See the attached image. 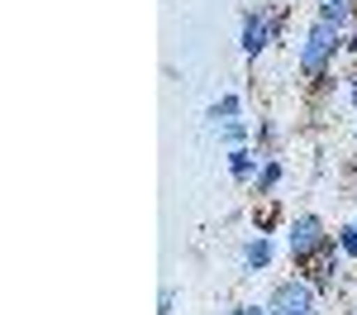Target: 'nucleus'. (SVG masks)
I'll use <instances>...</instances> for the list:
<instances>
[{
    "mask_svg": "<svg viewBox=\"0 0 357 315\" xmlns=\"http://www.w3.org/2000/svg\"><path fill=\"white\" fill-rule=\"evenodd\" d=\"M243 263H248V268H267V263H272V244H267L262 234H257V239H248Z\"/></svg>",
    "mask_w": 357,
    "mask_h": 315,
    "instance_id": "nucleus-8",
    "label": "nucleus"
},
{
    "mask_svg": "<svg viewBox=\"0 0 357 315\" xmlns=\"http://www.w3.org/2000/svg\"><path fill=\"white\" fill-rule=\"evenodd\" d=\"M286 244H291V258H296V263L314 258L319 249H329L324 220H319V215H301V220H291V229H286Z\"/></svg>",
    "mask_w": 357,
    "mask_h": 315,
    "instance_id": "nucleus-2",
    "label": "nucleus"
},
{
    "mask_svg": "<svg viewBox=\"0 0 357 315\" xmlns=\"http://www.w3.org/2000/svg\"><path fill=\"white\" fill-rule=\"evenodd\" d=\"M338 249L348 258H357V225H348V229H338Z\"/></svg>",
    "mask_w": 357,
    "mask_h": 315,
    "instance_id": "nucleus-11",
    "label": "nucleus"
},
{
    "mask_svg": "<svg viewBox=\"0 0 357 315\" xmlns=\"http://www.w3.org/2000/svg\"><path fill=\"white\" fill-rule=\"evenodd\" d=\"M338 48H343V34L329 29L324 20H314L310 34H305V43H301V72L305 77H324V67L338 57Z\"/></svg>",
    "mask_w": 357,
    "mask_h": 315,
    "instance_id": "nucleus-1",
    "label": "nucleus"
},
{
    "mask_svg": "<svg viewBox=\"0 0 357 315\" xmlns=\"http://www.w3.org/2000/svg\"><path fill=\"white\" fill-rule=\"evenodd\" d=\"M276 182H281V163H267V168L257 172V196H267Z\"/></svg>",
    "mask_w": 357,
    "mask_h": 315,
    "instance_id": "nucleus-9",
    "label": "nucleus"
},
{
    "mask_svg": "<svg viewBox=\"0 0 357 315\" xmlns=\"http://www.w3.org/2000/svg\"><path fill=\"white\" fill-rule=\"evenodd\" d=\"M238 315H267V306H238Z\"/></svg>",
    "mask_w": 357,
    "mask_h": 315,
    "instance_id": "nucleus-13",
    "label": "nucleus"
},
{
    "mask_svg": "<svg viewBox=\"0 0 357 315\" xmlns=\"http://www.w3.org/2000/svg\"><path fill=\"white\" fill-rule=\"evenodd\" d=\"M229 172H234L238 182H248V177L257 172V153H248V148H234V153H229Z\"/></svg>",
    "mask_w": 357,
    "mask_h": 315,
    "instance_id": "nucleus-7",
    "label": "nucleus"
},
{
    "mask_svg": "<svg viewBox=\"0 0 357 315\" xmlns=\"http://www.w3.org/2000/svg\"><path fill=\"white\" fill-rule=\"evenodd\" d=\"M319 20L329 29H338V34H348V24H353V0H324L319 5Z\"/></svg>",
    "mask_w": 357,
    "mask_h": 315,
    "instance_id": "nucleus-5",
    "label": "nucleus"
},
{
    "mask_svg": "<svg viewBox=\"0 0 357 315\" xmlns=\"http://www.w3.org/2000/svg\"><path fill=\"white\" fill-rule=\"evenodd\" d=\"M281 24V15L276 10H257V15H248L243 20V53L248 57H257L267 43H272V29Z\"/></svg>",
    "mask_w": 357,
    "mask_h": 315,
    "instance_id": "nucleus-4",
    "label": "nucleus"
},
{
    "mask_svg": "<svg viewBox=\"0 0 357 315\" xmlns=\"http://www.w3.org/2000/svg\"><path fill=\"white\" fill-rule=\"evenodd\" d=\"M172 306H176V291H172V286H162V301H158V315H172Z\"/></svg>",
    "mask_w": 357,
    "mask_h": 315,
    "instance_id": "nucleus-12",
    "label": "nucleus"
},
{
    "mask_svg": "<svg viewBox=\"0 0 357 315\" xmlns=\"http://www.w3.org/2000/svg\"><path fill=\"white\" fill-rule=\"evenodd\" d=\"M220 139L224 143H243L248 139V124H243V119H229V124H220Z\"/></svg>",
    "mask_w": 357,
    "mask_h": 315,
    "instance_id": "nucleus-10",
    "label": "nucleus"
},
{
    "mask_svg": "<svg viewBox=\"0 0 357 315\" xmlns=\"http://www.w3.org/2000/svg\"><path fill=\"white\" fill-rule=\"evenodd\" d=\"M353 105H357V77H353Z\"/></svg>",
    "mask_w": 357,
    "mask_h": 315,
    "instance_id": "nucleus-14",
    "label": "nucleus"
},
{
    "mask_svg": "<svg viewBox=\"0 0 357 315\" xmlns=\"http://www.w3.org/2000/svg\"><path fill=\"white\" fill-rule=\"evenodd\" d=\"M267 315H314V291L310 282H281L272 291V301H267Z\"/></svg>",
    "mask_w": 357,
    "mask_h": 315,
    "instance_id": "nucleus-3",
    "label": "nucleus"
},
{
    "mask_svg": "<svg viewBox=\"0 0 357 315\" xmlns=\"http://www.w3.org/2000/svg\"><path fill=\"white\" fill-rule=\"evenodd\" d=\"M238 110H243V101H238V96H220V101H215V105L205 110V119H210V124L220 129V124H229V119H234Z\"/></svg>",
    "mask_w": 357,
    "mask_h": 315,
    "instance_id": "nucleus-6",
    "label": "nucleus"
}]
</instances>
